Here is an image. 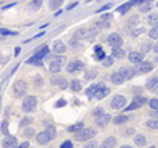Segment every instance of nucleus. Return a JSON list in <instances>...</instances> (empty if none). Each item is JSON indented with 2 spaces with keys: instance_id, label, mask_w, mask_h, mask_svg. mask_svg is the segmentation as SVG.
I'll use <instances>...</instances> for the list:
<instances>
[{
  "instance_id": "9",
  "label": "nucleus",
  "mask_w": 158,
  "mask_h": 148,
  "mask_svg": "<svg viewBox=\"0 0 158 148\" xmlns=\"http://www.w3.org/2000/svg\"><path fill=\"white\" fill-rule=\"evenodd\" d=\"M126 103H127V99L121 96V94H116L115 97L112 99V102H110V107L113 109H123L124 107H126Z\"/></svg>"
},
{
  "instance_id": "31",
  "label": "nucleus",
  "mask_w": 158,
  "mask_h": 148,
  "mask_svg": "<svg viewBox=\"0 0 158 148\" xmlns=\"http://www.w3.org/2000/svg\"><path fill=\"white\" fill-rule=\"evenodd\" d=\"M62 0H47V5L50 9H57L59 6H61Z\"/></svg>"
},
{
  "instance_id": "35",
  "label": "nucleus",
  "mask_w": 158,
  "mask_h": 148,
  "mask_svg": "<svg viewBox=\"0 0 158 148\" xmlns=\"http://www.w3.org/2000/svg\"><path fill=\"white\" fill-rule=\"evenodd\" d=\"M130 8H132V5H130V3H124V5H121V6L116 9V13H119V14H126V13H129Z\"/></svg>"
},
{
  "instance_id": "10",
  "label": "nucleus",
  "mask_w": 158,
  "mask_h": 148,
  "mask_svg": "<svg viewBox=\"0 0 158 148\" xmlns=\"http://www.w3.org/2000/svg\"><path fill=\"white\" fill-rule=\"evenodd\" d=\"M104 40H106L112 48H115V46H121V43H123V37L119 36L118 32H112V34H108Z\"/></svg>"
},
{
  "instance_id": "8",
  "label": "nucleus",
  "mask_w": 158,
  "mask_h": 148,
  "mask_svg": "<svg viewBox=\"0 0 158 148\" xmlns=\"http://www.w3.org/2000/svg\"><path fill=\"white\" fill-rule=\"evenodd\" d=\"M146 103H147V99L143 97V96H138V97H135V99H133L132 103H130L129 107H124V109H126V111H133V109L141 108L143 105H146Z\"/></svg>"
},
{
  "instance_id": "42",
  "label": "nucleus",
  "mask_w": 158,
  "mask_h": 148,
  "mask_svg": "<svg viewBox=\"0 0 158 148\" xmlns=\"http://www.w3.org/2000/svg\"><path fill=\"white\" fill-rule=\"evenodd\" d=\"M102 65H104V67H112L113 65V57L110 56V57H104L102 59Z\"/></svg>"
},
{
  "instance_id": "21",
  "label": "nucleus",
  "mask_w": 158,
  "mask_h": 148,
  "mask_svg": "<svg viewBox=\"0 0 158 148\" xmlns=\"http://www.w3.org/2000/svg\"><path fill=\"white\" fill-rule=\"evenodd\" d=\"M124 56H126V51H124L121 46H115L112 49V57L113 59H123Z\"/></svg>"
},
{
  "instance_id": "3",
  "label": "nucleus",
  "mask_w": 158,
  "mask_h": 148,
  "mask_svg": "<svg viewBox=\"0 0 158 148\" xmlns=\"http://www.w3.org/2000/svg\"><path fill=\"white\" fill-rule=\"evenodd\" d=\"M37 107V97L36 96H26L22 102V108L25 113H33Z\"/></svg>"
},
{
  "instance_id": "2",
  "label": "nucleus",
  "mask_w": 158,
  "mask_h": 148,
  "mask_svg": "<svg viewBox=\"0 0 158 148\" xmlns=\"http://www.w3.org/2000/svg\"><path fill=\"white\" fill-rule=\"evenodd\" d=\"M48 53H50V48H48L47 45H43V46H40L39 49H37V53L34 54V56L26 60V63H31V65L36 63V65H39L40 60H43V59L48 56Z\"/></svg>"
},
{
  "instance_id": "58",
  "label": "nucleus",
  "mask_w": 158,
  "mask_h": 148,
  "mask_svg": "<svg viewBox=\"0 0 158 148\" xmlns=\"http://www.w3.org/2000/svg\"><path fill=\"white\" fill-rule=\"evenodd\" d=\"M50 148H54V147H50Z\"/></svg>"
},
{
  "instance_id": "29",
  "label": "nucleus",
  "mask_w": 158,
  "mask_h": 148,
  "mask_svg": "<svg viewBox=\"0 0 158 148\" xmlns=\"http://www.w3.org/2000/svg\"><path fill=\"white\" fill-rule=\"evenodd\" d=\"M129 120V117L126 116V114H119V116H116L115 119H113V123L115 125H121V123H126Z\"/></svg>"
},
{
  "instance_id": "56",
  "label": "nucleus",
  "mask_w": 158,
  "mask_h": 148,
  "mask_svg": "<svg viewBox=\"0 0 158 148\" xmlns=\"http://www.w3.org/2000/svg\"><path fill=\"white\" fill-rule=\"evenodd\" d=\"M19 53H20V48H16V51H14V54H16V56H19Z\"/></svg>"
},
{
  "instance_id": "6",
  "label": "nucleus",
  "mask_w": 158,
  "mask_h": 148,
  "mask_svg": "<svg viewBox=\"0 0 158 148\" xmlns=\"http://www.w3.org/2000/svg\"><path fill=\"white\" fill-rule=\"evenodd\" d=\"M26 90H28V86H26V82L23 80H17L13 85V94L16 97H23L26 94Z\"/></svg>"
},
{
  "instance_id": "22",
  "label": "nucleus",
  "mask_w": 158,
  "mask_h": 148,
  "mask_svg": "<svg viewBox=\"0 0 158 148\" xmlns=\"http://www.w3.org/2000/svg\"><path fill=\"white\" fill-rule=\"evenodd\" d=\"M101 86H104V83H95V85H91V86H89V88H87V96H89L90 99H93V96H95V93L98 91L101 88Z\"/></svg>"
},
{
  "instance_id": "13",
  "label": "nucleus",
  "mask_w": 158,
  "mask_h": 148,
  "mask_svg": "<svg viewBox=\"0 0 158 148\" xmlns=\"http://www.w3.org/2000/svg\"><path fill=\"white\" fill-rule=\"evenodd\" d=\"M51 51H53L54 54H57V56H59V54H64L65 51H67V46H65V43H64V42L56 40V42L53 43V49H51Z\"/></svg>"
},
{
  "instance_id": "11",
  "label": "nucleus",
  "mask_w": 158,
  "mask_h": 148,
  "mask_svg": "<svg viewBox=\"0 0 158 148\" xmlns=\"http://www.w3.org/2000/svg\"><path fill=\"white\" fill-rule=\"evenodd\" d=\"M112 120V117H110V114H106V113H102V114H99V116H96V127H99V128H102V127H106V125L108 123Z\"/></svg>"
},
{
  "instance_id": "14",
  "label": "nucleus",
  "mask_w": 158,
  "mask_h": 148,
  "mask_svg": "<svg viewBox=\"0 0 158 148\" xmlns=\"http://www.w3.org/2000/svg\"><path fill=\"white\" fill-rule=\"evenodd\" d=\"M118 73L123 76V79H124V80H129V79H132L133 76H135V73H133V68H130V67H123L121 69L118 71Z\"/></svg>"
},
{
  "instance_id": "39",
  "label": "nucleus",
  "mask_w": 158,
  "mask_h": 148,
  "mask_svg": "<svg viewBox=\"0 0 158 148\" xmlns=\"http://www.w3.org/2000/svg\"><path fill=\"white\" fill-rule=\"evenodd\" d=\"M36 134V131H34V128H26L25 131H23V136L26 139H30V137H33V136Z\"/></svg>"
},
{
  "instance_id": "4",
  "label": "nucleus",
  "mask_w": 158,
  "mask_h": 148,
  "mask_svg": "<svg viewBox=\"0 0 158 148\" xmlns=\"http://www.w3.org/2000/svg\"><path fill=\"white\" fill-rule=\"evenodd\" d=\"M84 68H85V62H82V60H79V59H73V60H70L68 65H67V73L74 74V73H78V71H82Z\"/></svg>"
},
{
  "instance_id": "24",
  "label": "nucleus",
  "mask_w": 158,
  "mask_h": 148,
  "mask_svg": "<svg viewBox=\"0 0 158 148\" xmlns=\"http://www.w3.org/2000/svg\"><path fill=\"white\" fill-rule=\"evenodd\" d=\"M110 82H112V83H115V85H121L123 82H124V79H123V76L116 71V73H112V76H110Z\"/></svg>"
},
{
  "instance_id": "37",
  "label": "nucleus",
  "mask_w": 158,
  "mask_h": 148,
  "mask_svg": "<svg viewBox=\"0 0 158 148\" xmlns=\"http://www.w3.org/2000/svg\"><path fill=\"white\" fill-rule=\"evenodd\" d=\"M45 131H47V133H48V136H50V139H51V140H53L54 137H56V128H54L53 125H48V127H47V130H45Z\"/></svg>"
},
{
  "instance_id": "44",
  "label": "nucleus",
  "mask_w": 158,
  "mask_h": 148,
  "mask_svg": "<svg viewBox=\"0 0 158 148\" xmlns=\"http://www.w3.org/2000/svg\"><path fill=\"white\" fill-rule=\"evenodd\" d=\"M147 102H149V105H150L152 109H157V108H158V100H157L155 97H152L150 100H147Z\"/></svg>"
},
{
  "instance_id": "53",
  "label": "nucleus",
  "mask_w": 158,
  "mask_h": 148,
  "mask_svg": "<svg viewBox=\"0 0 158 148\" xmlns=\"http://www.w3.org/2000/svg\"><path fill=\"white\" fill-rule=\"evenodd\" d=\"M57 79H59V77H53V79H51V85H54V86H56V83H57Z\"/></svg>"
},
{
  "instance_id": "43",
  "label": "nucleus",
  "mask_w": 158,
  "mask_h": 148,
  "mask_svg": "<svg viewBox=\"0 0 158 148\" xmlns=\"http://www.w3.org/2000/svg\"><path fill=\"white\" fill-rule=\"evenodd\" d=\"M0 34L2 36H17L16 31H9V29H0Z\"/></svg>"
},
{
  "instance_id": "17",
  "label": "nucleus",
  "mask_w": 158,
  "mask_h": 148,
  "mask_svg": "<svg viewBox=\"0 0 158 148\" xmlns=\"http://www.w3.org/2000/svg\"><path fill=\"white\" fill-rule=\"evenodd\" d=\"M36 140H37V144H40V145H47L51 139H50V136H48L47 131H42V133H39L36 136Z\"/></svg>"
},
{
  "instance_id": "45",
  "label": "nucleus",
  "mask_w": 158,
  "mask_h": 148,
  "mask_svg": "<svg viewBox=\"0 0 158 148\" xmlns=\"http://www.w3.org/2000/svg\"><path fill=\"white\" fill-rule=\"evenodd\" d=\"M96 147H98L96 140H87V144L84 145V148H96Z\"/></svg>"
},
{
  "instance_id": "15",
  "label": "nucleus",
  "mask_w": 158,
  "mask_h": 148,
  "mask_svg": "<svg viewBox=\"0 0 158 148\" xmlns=\"http://www.w3.org/2000/svg\"><path fill=\"white\" fill-rule=\"evenodd\" d=\"M108 93H110V88L108 86H101L99 90H98L96 93H95V96H93V99H96V100H101V99H104L106 96H108Z\"/></svg>"
},
{
  "instance_id": "38",
  "label": "nucleus",
  "mask_w": 158,
  "mask_h": 148,
  "mask_svg": "<svg viewBox=\"0 0 158 148\" xmlns=\"http://www.w3.org/2000/svg\"><path fill=\"white\" fill-rule=\"evenodd\" d=\"M30 123H33V119H31V117H23V119L20 120V128L30 127Z\"/></svg>"
},
{
  "instance_id": "12",
  "label": "nucleus",
  "mask_w": 158,
  "mask_h": 148,
  "mask_svg": "<svg viewBox=\"0 0 158 148\" xmlns=\"http://www.w3.org/2000/svg\"><path fill=\"white\" fill-rule=\"evenodd\" d=\"M2 145H3V148H17V139L14 137V136H6V137L3 139V142H2Z\"/></svg>"
},
{
  "instance_id": "40",
  "label": "nucleus",
  "mask_w": 158,
  "mask_h": 148,
  "mask_svg": "<svg viewBox=\"0 0 158 148\" xmlns=\"http://www.w3.org/2000/svg\"><path fill=\"white\" fill-rule=\"evenodd\" d=\"M157 36H158V28H157V26H152V29L149 31V37L152 40H155Z\"/></svg>"
},
{
  "instance_id": "54",
  "label": "nucleus",
  "mask_w": 158,
  "mask_h": 148,
  "mask_svg": "<svg viewBox=\"0 0 158 148\" xmlns=\"http://www.w3.org/2000/svg\"><path fill=\"white\" fill-rule=\"evenodd\" d=\"M16 3H9V5H6V6H3V9H9V8H13Z\"/></svg>"
},
{
  "instance_id": "23",
  "label": "nucleus",
  "mask_w": 158,
  "mask_h": 148,
  "mask_svg": "<svg viewBox=\"0 0 158 148\" xmlns=\"http://www.w3.org/2000/svg\"><path fill=\"white\" fill-rule=\"evenodd\" d=\"M133 142L137 147H146V144H147V139H146L144 134H137L133 137Z\"/></svg>"
},
{
  "instance_id": "46",
  "label": "nucleus",
  "mask_w": 158,
  "mask_h": 148,
  "mask_svg": "<svg viewBox=\"0 0 158 148\" xmlns=\"http://www.w3.org/2000/svg\"><path fill=\"white\" fill-rule=\"evenodd\" d=\"M2 133L5 136H8V122H6V120H3V122H2Z\"/></svg>"
},
{
  "instance_id": "16",
  "label": "nucleus",
  "mask_w": 158,
  "mask_h": 148,
  "mask_svg": "<svg viewBox=\"0 0 158 148\" xmlns=\"http://www.w3.org/2000/svg\"><path fill=\"white\" fill-rule=\"evenodd\" d=\"M72 39L76 40V42H79V40H82V39H87V29L85 28H78V29L73 32Z\"/></svg>"
},
{
  "instance_id": "18",
  "label": "nucleus",
  "mask_w": 158,
  "mask_h": 148,
  "mask_svg": "<svg viewBox=\"0 0 158 148\" xmlns=\"http://www.w3.org/2000/svg\"><path fill=\"white\" fill-rule=\"evenodd\" d=\"M129 60L137 65L140 62H143V54H141L140 51H132V53H129Z\"/></svg>"
},
{
  "instance_id": "36",
  "label": "nucleus",
  "mask_w": 158,
  "mask_h": 148,
  "mask_svg": "<svg viewBox=\"0 0 158 148\" xmlns=\"http://www.w3.org/2000/svg\"><path fill=\"white\" fill-rule=\"evenodd\" d=\"M95 57L98 59V60H102L106 57V54L102 53V48L101 46H95Z\"/></svg>"
},
{
  "instance_id": "47",
  "label": "nucleus",
  "mask_w": 158,
  "mask_h": 148,
  "mask_svg": "<svg viewBox=\"0 0 158 148\" xmlns=\"http://www.w3.org/2000/svg\"><path fill=\"white\" fill-rule=\"evenodd\" d=\"M61 148H73V144H72V140H65L64 144L61 145Z\"/></svg>"
},
{
  "instance_id": "51",
  "label": "nucleus",
  "mask_w": 158,
  "mask_h": 148,
  "mask_svg": "<svg viewBox=\"0 0 158 148\" xmlns=\"http://www.w3.org/2000/svg\"><path fill=\"white\" fill-rule=\"evenodd\" d=\"M19 148H30V144H28V142L25 140V142H22V145H20Z\"/></svg>"
},
{
  "instance_id": "52",
  "label": "nucleus",
  "mask_w": 158,
  "mask_h": 148,
  "mask_svg": "<svg viewBox=\"0 0 158 148\" xmlns=\"http://www.w3.org/2000/svg\"><path fill=\"white\" fill-rule=\"evenodd\" d=\"M34 82L37 83V86H42V79H40V77H36V79H34Z\"/></svg>"
},
{
  "instance_id": "1",
  "label": "nucleus",
  "mask_w": 158,
  "mask_h": 148,
  "mask_svg": "<svg viewBox=\"0 0 158 148\" xmlns=\"http://www.w3.org/2000/svg\"><path fill=\"white\" fill-rule=\"evenodd\" d=\"M93 136H96L95 128L87 127V128L79 130L78 133H74V139L79 140V142H87V140H91V139H93Z\"/></svg>"
},
{
  "instance_id": "34",
  "label": "nucleus",
  "mask_w": 158,
  "mask_h": 148,
  "mask_svg": "<svg viewBox=\"0 0 158 148\" xmlns=\"http://www.w3.org/2000/svg\"><path fill=\"white\" fill-rule=\"evenodd\" d=\"M98 76V71L96 69H89L85 73V76H84V80H91V79H95Z\"/></svg>"
},
{
  "instance_id": "26",
  "label": "nucleus",
  "mask_w": 158,
  "mask_h": 148,
  "mask_svg": "<svg viewBox=\"0 0 158 148\" xmlns=\"http://www.w3.org/2000/svg\"><path fill=\"white\" fill-rule=\"evenodd\" d=\"M42 2L43 0H31V3L28 5V9L30 11H39V8L42 6Z\"/></svg>"
},
{
  "instance_id": "32",
  "label": "nucleus",
  "mask_w": 158,
  "mask_h": 148,
  "mask_svg": "<svg viewBox=\"0 0 158 148\" xmlns=\"http://www.w3.org/2000/svg\"><path fill=\"white\" fill-rule=\"evenodd\" d=\"M56 86H59L61 90H67V88H68V80L65 79V77H59V79H57Z\"/></svg>"
},
{
  "instance_id": "48",
  "label": "nucleus",
  "mask_w": 158,
  "mask_h": 148,
  "mask_svg": "<svg viewBox=\"0 0 158 148\" xmlns=\"http://www.w3.org/2000/svg\"><path fill=\"white\" fill-rule=\"evenodd\" d=\"M91 114L96 117V116H99V114H102V108H95L93 111H91Z\"/></svg>"
},
{
  "instance_id": "30",
  "label": "nucleus",
  "mask_w": 158,
  "mask_h": 148,
  "mask_svg": "<svg viewBox=\"0 0 158 148\" xmlns=\"http://www.w3.org/2000/svg\"><path fill=\"white\" fill-rule=\"evenodd\" d=\"M144 125L150 130H158V119H149V120H146Z\"/></svg>"
},
{
  "instance_id": "7",
  "label": "nucleus",
  "mask_w": 158,
  "mask_h": 148,
  "mask_svg": "<svg viewBox=\"0 0 158 148\" xmlns=\"http://www.w3.org/2000/svg\"><path fill=\"white\" fill-rule=\"evenodd\" d=\"M64 63H65V57L64 56H56L50 62V71L51 73H59V71L62 69Z\"/></svg>"
},
{
  "instance_id": "49",
  "label": "nucleus",
  "mask_w": 158,
  "mask_h": 148,
  "mask_svg": "<svg viewBox=\"0 0 158 148\" xmlns=\"http://www.w3.org/2000/svg\"><path fill=\"white\" fill-rule=\"evenodd\" d=\"M150 117H152V119H158V114H157V109H152V111H150Z\"/></svg>"
},
{
  "instance_id": "41",
  "label": "nucleus",
  "mask_w": 158,
  "mask_h": 148,
  "mask_svg": "<svg viewBox=\"0 0 158 148\" xmlns=\"http://www.w3.org/2000/svg\"><path fill=\"white\" fill-rule=\"evenodd\" d=\"M150 8H152L150 3H143V5L140 6V13H149Z\"/></svg>"
},
{
  "instance_id": "55",
  "label": "nucleus",
  "mask_w": 158,
  "mask_h": 148,
  "mask_svg": "<svg viewBox=\"0 0 158 148\" xmlns=\"http://www.w3.org/2000/svg\"><path fill=\"white\" fill-rule=\"evenodd\" d=\"M108 8H110V5H106V6H102L99 11H98V13H101V11H104V9H108Z\"/></svg>"
},
{
  "instance_id": "33",
  "label": "nucleus",
  "mask_w": 158,
  "mask_h": 148,
  "mask_svg": "<svg viewBox=\"0 0 158 148\" xmlns=\"http://www.w3.org/2000/svg\"><path fill=\"white\" fill-rule=\"evenodd\" d=\"M84 128V123L82 122H78V123H74V125H72V127H68L67 130L70 131V133H78L79 130H82Z\"/></svg>"
},
{
  "instance_id": "50",
  "label": "nucleus",
  "mask_w": 158,
  "mask_h": 148,
  "mask_svg": "<svg viewBox=\"0 0 158 148\" xmlns=\"http://www.w3.org/2000/svg\"><path fill=\"white\" fill-rule=\"evenodd\" d=\"M64 105H65V100H59V102H56V105H54V107L59 108V107H64Z\"/></svg>"
},
{
  "instance_id": "20",
  "label": "nucleus",
  "mask_w": 158,
  "mask_h": 148,
  "mask_svg": "<svg viewBox=\"0 0 158 148\" xmlns=\"http://www.w3.org/2000/svg\"><path fill=\"white\" fill-rule=\"evenodd\" d=\"M157 88H158V77H152V79H149L147 83H146V90L155 93Z\"/></svg>"
},
{
  "instance_id": "5",
  "label": "nucleus",
  "mask_w": 158,
  "mask_h": 148,
  "mask_svg": "<svg viewBox=\"0 0 158 148\" xmlns=\"http://www.w3.org/2000/svg\"><path fill=\"white\" fill-rule=\"evenodd\" d=\"M152 69H154V63L149 62V60H146V62H140V63L135 65L133 73L135 74H147Z\"/></svg>"
},
{
  "instance_id": "57",
  "label": "nucleus",
  "mask_w": 158,
  "mask_h": 148,
  "mask_svg": "<svg viewBox=\"0 0 158 148\" xmlns=\"http://www.w3.org/2000/svg\"><path fill=\"white\" fill-rule=\"evenodd\" d=\"M121 148H132V147H130V145H123Z\"/></svg>"
},
{
  "instance_id": "27",
  "label": "nucleus",
  "mask_w": 158,
  "mask_h": 148,
  "mask_svg": "<svg viewBox=\"0 0 158 148\" xmlns=\"http://www.w3.org/2000/svg\"><path fill=\"white\" fill-rule=\"evenodd\" d=\"M146 20H147L149 25L157 26V25H158V14H157V13H152V14L147 15V19H146Z\"/></svg>"
},
{
  "instance_id": "19",
  "label": "nucleus",
  "mask_w": 158,
  "mask_h": 148,
  "mask_svg": "<svg viewBox=\"0 0 158 148\" xmlns=\"http://www.w3.org/2000/svg\"><path fill=\"white\" fill-rule=\"evenodd\" d=\"M116 145V139H115V136H108V137L104 139V142L101 144L99 148H113Z\"/></svg>"
},
{
  "instance_id": "28",
  "label": "nucleus",
  "mask_w": 158,
  "mask_h": 148,
  "mask_svg": "<svg viewBox=\"0 0 158 148\" xmlns=\"http://www.w3.org/2000/svg\"><path fill=\"white\" fill-rule=\"evenodd\" d=\"M68 86H70L73 91L78 93V91L82 90V82H81V80H72V83H68Z\"/></svg>"
},
{
  "instance_id": "25",
  "label": "nucleus",
  "mask_w": 158,
  "mask_h": 148,
  "mask_svg": "<svg viewBox=\"0 0 158 148\" xmlns=\"http://www.w3.org/2000/svg\"><path fill=\"white\" fill-rule=\"evenodd\" d=\"M149 51H152V43L150 42H144V43H141V45H140V53L143 54V56H144V54H147Z\"/></svg>"
}]
</instances>
